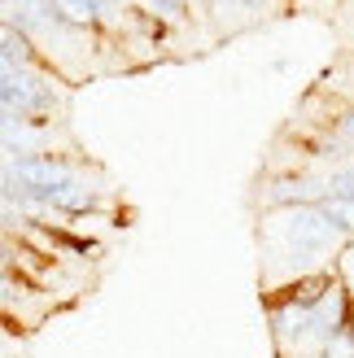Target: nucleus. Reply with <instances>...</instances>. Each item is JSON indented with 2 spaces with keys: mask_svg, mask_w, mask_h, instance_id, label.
Returning a JSON list of instances; mask_svg holds the SVG:
<instances>
[{
  "mask_svg": "<svg viewBox=\"0 0 354 358\" xmlns=\"http://www.w3.org/2000/svg\"><path fill=\"white\" fill-rule=\"evenodd\" d=\"M149 13H157L162 22H171V17H184L188 13V0H145Z\"/></svg>",
  "mask_w": 354,
  "mask_h": 358,
  "instance_id": "obj_3",
  "label": "nucleus"
},
{
  "mask_svg": "<svg viewBox=\"0 0 354 358\" xmlns=\"http://www.w3.org/2000/svg\"><path fill=\"white\" fill-rule=\"evenodd\" d=\"M9 184H13V179H9V162L0 157V196H9Z\"/></svg>",
  "mask_w": 354,
  "mask_h": 358,
  "instance_id": "obj_5",
  "label": "nucleus"
},
{
  "mask_svg": "<svg viewBox=\"0 0 354 358\" xmlns=\"http://www.w3.org/2000/svg\"><path fill=\"white\" fill-rule=\"evenodd\" d=\"M227 5H241L245 13H262V9L271 5V0H227Z\"/></svg>",
  "mask_w": 354,
  "mask_h": 358,
  "instance_id": "obj_4",
  "label": "nucleus"
},
{
  "mask_svg": "<svg viewBox=\"0 0 354 358\" xmlns=\"http://www.w3.org/2000/svg\"><path fill=\"white\" fill-rule=\"evenodd\" d=\"M324 196H328V188H324L320 175H306V171H276V175H267V184L254 192V206H262L267 214H276V210L315 206V201H324Z\"/></svg>",
  "mask_w": 354,
  "mask_h": 358,
  "instance_id": "obj_1",
  "label": "nucleus"
},
{
  "mask_svg": "<svg viewBox=\"0 0 354 358\" xmlns=\"http://www.w3.org/2000/svg\"><path fill=\"white\" fill-rule=\"evenodd\" d=\"M57 9H62L75 27H83V31H97V27L110 22L114 13H122L118 0H57Z\"/></svg>",
  "mask_w": 354,
  "mask_h": 358,
  "instance_id": "obj_2",
  "label": "nucleus"
}]
</instances>
